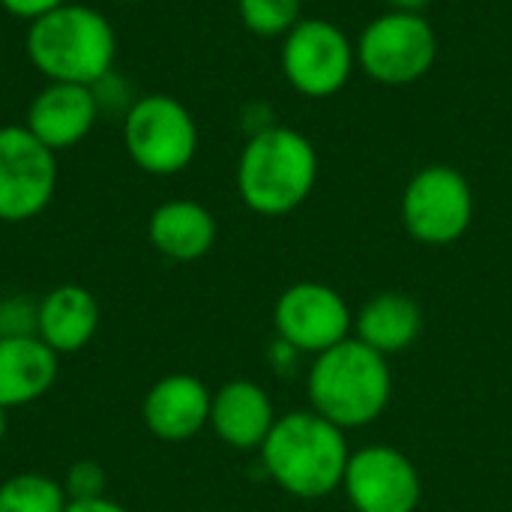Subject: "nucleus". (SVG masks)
<instances>
[{"mask_svg": "<svg viewBox=\"0 0 512 512\" xmlns=\"http://www.w3.org/2000/svg\"><path fill=\"white\" fill-rule=\"evenodd\" d=\"M6 438V408H0V444Z\"/></svg>", "mask_w": 512, "mask_h": 512, "instance_id": "26", "label": "nucleus"}, {"mask_svg": "<svg viewBox=\"0 0 512 512\" xmlns=\"http://www.w3.org/2000/svg\"><path fill=\"white\" fill-rule=\"evenodd\" d=\"M342 486L357 512H414L423 495L414 462L393 447L354 453Z\"/></svg>", "mask_w": 512, "mask_h": 512, "instance_id": "11", "label": "nucleus"}, {"mask_svg": "<svg viewBox=\"0 0 512 512\" xmlns=\"http://www.w3.org/2000/svg\"><path fill=\"white\" fill-rule=\"evenodd\" d=\"M66 507V489L51 477L15 474L0 483V512H63Z\"/></svg>", "mask_w": 512, "mask_h": 512, "instance_id": "19", "label": "nucleus"}, {"mask_svg": "<svg viewBox=\"0 0 512 512\" xmlns=\"http://www.w3.org/2000/svg\"><path fill=\"white\" fill-rule=\"evenodd\" d=\"M393 12H420L423 15V9L432 3V0H384Z\"/></svg>", "mask_w": 512, "mask_h": 512, "instance_id": "25", "label": "nucleus"}, {"mask_svg": "<svg viewBox=\"0 0 512 512\" xmlns=\"http://www.w3.org/2000/svg\"><path fill=\"white\" fill-rule=\"evenodd\" d=\"M474 192L453 165H426L417 171L402 195L405 231L426 246H450L471 228Z\"/></svg>", "mask_w": 512, "mask_h": 512, "instance_id": "8", "label": "nucleus"}, {"mask_svg": "<svg viewBox=\"0 0 512 512\" xmlns=\"http://www.w3.org/2000/svg\"><path fill=\"white\" fill-rule=\"evenodd\" d=\"M261 462L288 495L315 501L345 483L351 453L339 426L315 411H294L273 423Z\"/></svg>", "mask_w": 512, "mask_h": 512, "instance_id": "2", "label": "nucleus"}, {"mask_svg": "<svg viewBox=\"0 0 512 512\" xmlns=\"http://www.w3.org/2000/svg\"><path fill=\"white\" fill-rule=\"evenodd\" d=\"M213 393L195 375H165L156 381L141 405L144 426L153 438L183 444L210 423Z\"/></svg>", "mask_w": 512, "mask_h": 512, "instance_id": "13", "label": "nucleus"}, {"mask_svg": "<svg viewBox=\"0 0 512 512\" xmlns=\"http://www.w3.org/2000/svg\"><path fill=\"white\" fill-rule=\"evenodd\" d=\"M63 3H69V0H0V6L9 12V15H15V18H21V21H36V18H42V15H48V12H54L57 6H63Z\"/></svg>", "mask_w": 512, "mask_h": 512, "instance_id": "23", "label": "nucleus"}, {"mask_svg": "<svg viewBox=\"0 0 512 512\" xmlns=\"http://www.w3.org/2000/svg\"><path fill=\"white\" fill-rule=\"evenodd\" d=\"M354 327H357V339L372 351L384 357L399 354L417 342L423 330V309L408 294L384 291L360 309Z\"/></svg>", "mask_w": 512, "mask_h": 512, "instance_id": "18", "label": "nucleus"}, {"mask_svg": "<svg viewBox=\"0 0 512 512\" xmlns=\"http://www.w3.org/2000/svg\"><path fill=\"white\" fill-rule=\"evenodd\" d=\"M96 117H99L96 87L48 81V87H42L33 96L24 126L48 150L60 153L81 144L96 126Z\"/></svg>", "mask_w": 512, "mask_h": 512, "instance_id": "12", "label": "nucleus"}, {"mask_svg": "<svg viewBox=\"0 0 512 512\" xmlns=\"http://www.w3.org/2000/svg\"><path fill=\"white\" fill-rule=\"evenodd\" d=\"M318 180L312 141L291 126H264L249 135L237 162V192L258 216L294 213Z\"/></svg>", "mask_w": 512, "mask_h": 512, "instance_id": "3", "label": "nucleus"}, {"mask_svg": "<svg viewBox=\"0 0 512 512\" xmlns=\"http://www.w3.org/2000/svg\"><path fill=\"white\" fill-rule=\"evenodd\" d=\"M123 144L144 174L171 177L192 165L198 153V123L180 99L147 93L135 99L123 117Z\"/></svg>", "mask_w": 512, "mask_h": 512, "instance_id": "5", "label": "nucleus"}, {"mask_svg": "<svg viewBox=\"0 0 512 512\" xmlns=\"http://www.w3.org/2000/svg\"><path fill=\"white\" fill-rule=\"evenodd\" d=\"M390 390L393 378L387 357L360 339H345L318 354L309 372V399L315 414L339 429H360L381 417L390 402Z\"/></svg>", "mask_w": 512, "mask_h": 512, "instance_id": "4", "label": "nucleus"}, {"mask_svg": "<svg viewBox=\"0 0 512 512\" xmlns=\"http://www.w3.org/2000/svg\"><path fill=\"white\" fill-rule=\"evenodd\" d=\"M39 300L6 297L0 300V339L3 336H36Z\"/></svg>", "mask_w": 512, "mask_h": 512, "instance_id": "22", "label": "nucleus"}, {"mask_svg": "<svg viewBox=\"0 0 512 512\" xmlns=\"http://www.w3.org/2000/svg\"><path fill=\"white\" fill-rule=\"evenodd\" d=\"M303 0H237L240 21L255 36H285L300 21Z\"/></svg>", "mask_w": 512, "mask_h": 512, "instance_id": "20", "label": "nucleus"}, {"mask_svg": "<svg viewBox=\"0 0 512 512\" xmlns=\"http://www.w3.org/2000/svg\"><path fill=\"white\" fill-rule=\"evenodd\" d=\"M357 66L378 84L402 87L414 84L438 60L435 27L420 12H393L387 9L369 21L354 42Z\"/></svg>", "mask_w": 512, "mask_h": 512, "instance_id": "6", "label": "nucleus"}, {"mask_svg": "<svg viewBox=\"0 0 512 512\" xmlns=\"http://www.w3.org/2000/svg\"><path fill=\"white\" fill-rule=\"evenodd\" d=\"M63 512H129L126 507H120L117 501L108 498H93V501H69V507Z\"/></svg>", "mask_w": 512, "mask_h": 512, "instance_id": "24", "label": "nucleus"}, {"mask_svg": "<svg viewBox=\"0 0 512 512\" xmlns=\"http://www.w3.org/2000/svg\"><path fill=\"white\" fill-rule=\"evenodd\" d=\"M147 237L150 246L171 261H198L216 243V219L204 204L174 198L150 213Z\"/></svg>", "mask_w": 512, "mask_h": 512, "instance_id": "17", "label": "nucleus"}, {"mask_svg": "<svg viewBox=\"0 0 512 512\" xmlns=\"http://www.w3.org/2000/svg\"><path fill=\"white\" fill-rule=\"evenodd\" d=\"M357 48L348 33L327 18H300L282 42V72L288 84L309 96H336L354 75Z\"/></svg>", "mask_w": 512, "mask_h": 512, "instance_id": "7", "label": "nucleus"}, {"mask_svg": "<svg viewBox=\"0 0 512 512\" xmlns=\"http://www.w3.org/2000/svg\"><path fill=\"white\" fill-rule=\"evenodd\" d=\"M99 330V303L84 285H57L39 300L36 336L60 357L84 351Z\"/></svg>", "mask_w": 512, "mask_h": 512, "instance_id": "15", "label": "nucleus"}, {"mask_svg": "<svg viewBox=\"0 0 512 512\" xmlns=\"http://www.w3.org/2000/svg\"><path fill=\"white\" fill-rule=\"evenodd\" d=\"M276 420L270 396L252 381H231L213 393L210 426L234 450H261Z\"/></svg>", "mask_w": 512, "mask_h": 512, "instance_id": "14", "label": "nucleus"}, {"mask_svg": "<svg viewBox=\"0 0 512 512\" xmlns=\"http://www.w3.org/2000/svg\"><path fill=\"white\" fill-rule=\"evenodd\" d=\"M57 189V153L27 126H0V222H27L45 213Z\"/></svg>", "mask_w": 512, "mask_h": 512, "instance_id": "9", "label": "nucleus"}, {"mask_svg": "<svg viewBox=\"0 0 512 512\" xmlns=\"http://www.w3.org/2000/svg\"><path fill=\"white\" fill-rule=\"evenodd\" d=\"M120 3H141V0H120Z\"/></svg>", "mask_w": 512, "mask_h": 512, "instance_id": "27", "label": "nucleus"}, {"mask_svg": "<svg viewBox=\"0 0 512 512\" xmlns=\"http://www.w3.org/2000/svg\"><path fill=\"white\" fill-rule=\"evenodd\" d=\"M24 45L39 75L84 87L105 81L117 57V33L111 21L99 9L72 0L30 21Z\"/></svg>", "mask_w": 512, "mask_h": 512, "instance_id": "1", "label": "nucleus"}, {"mask_svg": "<svg viewBox=\"0 0 512 512\" xmlns=\"http://www.w3.org/2000/svg\"><path fill=\"white\" fill-rule=\"evenodd\" d=\"M57 381V354L39 336L0 339V408L39 402Z\"/></svg>", "mask_w": 512, "mask_h": 512, "instance_id": "16", "label": "nucleus"}, {"mask_svg": "<svg viewBox=\"0 0 512 512\" xmlns=\"http://www.w3.org/2000/svg\"><path fill=\"white\" fill-rule=\"evenodd\" d=\"M282 345L294 351L324 354L348 339L351 312L345 300L321 282H297L279 300L273 312Z\"/></svg>", "mask_w": 512, "mask_h": 512, "instance_id": "10", "label": "nucleus"}, {"mask_svg": "<svg viewBox=\"0 0 512 512\" xmlns=\"http://www.w3.org/2000/svg\"><path fill=\"white\" fill-rule=\"evenodd\" d=\"M63 489L69 501H93V498H105L108 489V474L99 462L81 459L75 462L66 477H63Z\"/></svg>", "mask_w": 512, "mask_h": 512, "instance_id": "21", "label": "nucleus"}]
</instances>
